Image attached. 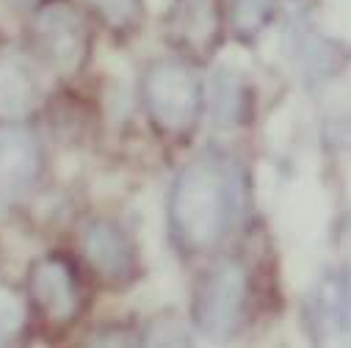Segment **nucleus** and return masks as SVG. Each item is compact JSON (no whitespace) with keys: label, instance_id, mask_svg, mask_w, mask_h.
<instances>
[{"label":"nucleus","instance_id":"f257e3e1","mask_svg":"<svg viewBox=\"0 0 351 348\" xmlns=\"http://www.w3.org/2000/svg\"><path fill=\"white\" fill-rule=\"evenodd\" d=\"M238 210L241 180L227 160L202 158L178 177L171 194V221L183 243L194 249L219 243L232 229Z\"/></svg>","mask_w":351,"mask_h":348},{"label":"nucleus","instance_id":"f03ea898","mask_svg":"<svg viewBox=\"0 0 351 348\" xmlns=\"http://www.w3.org/2000/svg\"><path fill=\"white\" fill-rule=\"evenodd\" d=\"M144 97L152 119L169 130L183 133L194 125L202 103V86L197 72L183 61H158L144 77Z\"/></svg>","mask_w":351,"mask_h":348},{"label":"nucleus","instance_id":"7ed1b4c3","mask_svg":"<svg viewBox=\"0 0 351 348\" xmlns=\"http://www.w3.org/2000/svg\"><path fill=\"white\" fill-rule=\"evenodd\" d=\"M246 299V277L235 263H219L199 285L194 301L197 326L210 337H224L235 329Z\"/></svg>","mask_w":351,"mask_h":348},{"label":"nucleus","instance_id":"20e7f679","mask_svg":"<svg viewBox=\"0 0 351 348\" xmlns=\"http://www.w3.org/2000/svg\"><path fill=\"white\" fill-rule=\"evenodd\" d=\"M36 36L50 58L61 72H72L86 50V31L80 17L66 6H50L36 20Z\"/></svg>","mask_w":351,"mask_h":348},{"label":"nucleus","instance_id":"39448f33","mask_svg":"<svg viewBox=\"0 0 351 348\" xmlns=\"http://www.w3.org/2000/svg\"><path fill=\"white\" fill-rule=\"evenodd\" d=\"M39 171L36 141L25 130L0 127V202L23 197Z\"/></svg>","mask_w":351,"mask_h":348},{"label":"nucleus","instance_id":"423d86ee","mask_svg":"<svg viewBox=\"0 0 351 348\" xmlns=\"http://www.w3.org/2000/svg\"><path fill=\"white\" fill-rule=\"evenodd\" d=\"M39 103L34 66L14 50H0V119H17Z\"/></svg>","mask_w":351,"mask_h":348},{"label":"nucleus","instance_id":"0eeeda50","mask_svg":"<svg viewBox=\"0 0 351 348\" xmlns=\"http://www.w3.org/2000/svg\"><path fill=\"white\" fill-rule=\"evenodd\" d=\"M86 260L108 279H122L133 269V246L111 221H95L83 235Z\"/></svg>","mask_w":351,"mask_h":348},{"label":"nucleus","instance_id":"6e6552de","mask_svg":"<svg viewBox=\"0 0 351 348\" xmlns=\"http://www.w3.org/2000/svg\"><path fill=\"white\" fill-rule=\"evenodd\" d=\"M31 288H34L36 301L53 321H69L75 315L77 290H75V279L66 263H61V260H42L34 269Z\"/></svg>","mask_w":351,"mask_h":348},{"label":"nucleus","instance_id":"1a4fd4ad","mask_svg":"<svg viewBox=\"0 0 351 348\" xmlns=\"http://www.w3.org/2000/svg\"><path fill=\"white\" fill-rule=\"evenodd\" d=\"M210 114H213V122L221 125V127H232V125L243 122L246 86H243V77L235 75L227 66L213 72V80H210Z\"/></svg>","mask_w":351,"mask_h":348},{"label":"nucleus","instance_id":"9d476101","mask_svg":"<svg viewBox=\"0 0 351 348\" xmlns=\"http://www.w3.org/2000/svg\"><path fill=\"white\" fill-rule=\"evenodd\" d=\"M318 315L326 326L351 332V279L329 277L318 288Z\"/></svg>","mask_w":351,"mask_h":348},{"label":"nucleus","instance_id":"9b49d317","mask_svg":"<svg viewBox=\"0 0 351 348\" xmlns=\"http://www.w3.org/2000/svg\"><path fill=\"white\" fill-rule=\"evenodd\" d=\"M274 12H277V0H235L232 25L241 36H257L271 23Z\"/></svg>","mask_w":351,"mask_h":348},{"label":"nucleus","instance_id":"f8f14e48","mask_svg":"<svg viewBox=\"0 0 351 348\" xmlns=\"http://www.w3.org/2000/svg\"><path fill=\"white\" fill-rule=\"evenodd\" d=\"M183 31L194 45H205L216 31L213 0H183Z\"/></svg>","mask_w":351,"mask_h":348},{"label":"nucleus","instance_id":"ddd939ff","mask_svg":"<svg viewBox=\"0 0 351 348\" xmlns=\"http://www.w3.org/2000/svg\"><path fill=\"white\" fill-rule=\"evenodd\" d=\"M23 323H25V307L20 296L0 288V340L14 337L23 329Z\"/></svg>","mask_w":351,"mask_h":348},{"label":"nucleus","instance_id":"4468645a","mask_svg":"<svg viewBox=\"0 0 351 348\" xmlns=\"http://www.w3.org/2000/svg\"><path fill=\"white\" fill-rule=\"evenodd\" d=\"M92 3L111 25H128L138 9V0H92Z\"/></svg>","mask_w":351,"mask_h":348},{"label":"nucleus","instance_id":"2eb2a0df","mask_svg":"<svg viewBox=\"0 0 351 348\" xmlns=\"http://www.w3.org/2000/svg\"><path fill=\"white\" fill-rule=\"evenodd\" d=\"M155 3H158V6H166V0H155ZM155 3H152V6H155Z\"/></svg>","mask_w":351,"mask_h":348}]
</instances>
